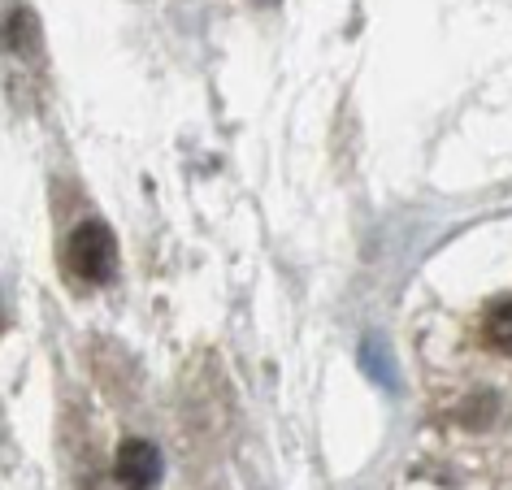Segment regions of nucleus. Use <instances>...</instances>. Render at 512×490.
<instances>
[{
	"instance_id": "1",
	"label": "nucleus",
	"mask_w": 512,
	"mask_h": 490,
	"mask_svg": "<svg viewBox=\"0 0 512 490\" xmlns=\"http://www.w3.org/2000/svg\"><path fill=\"white\" fill-rule=\"evenodd\" d=\"M66 269L79 282H109L118 269V239L105 222H83L70 230L66 243Z\"/></svg>"
},
{
	"instance_id": "2",
	"label": "nucleus",
	"mask_w": 512,
	"mask_h": 490,
	"mask_svg": "<svg viewBox=\"0 0 512 490\" xmlns=\"http://www.w3.org/2000/svg\"><path fill=\"white\" fill-rule=\"evenodd\" d=\"M113 477L122 482V490H152L161 477V451L148 438H126L113 456Z\"/></svg>"
},
{
	"instance_id": "3",
	"label": "nucleus",
	"mask_w": 512,
	"mask_h": 490,
	"mask_svg": "<svg viewBox=\"0 0 512 490\" xmlns=\"http://www.w3.org/2000/svg\"><path fill=\"white\" fill-rule=\"evenodd\" d=\"M482 343L491 347V352L512 356V300H499V304L486 308V317H482Z\"/></svg>"
}]
</instances>
